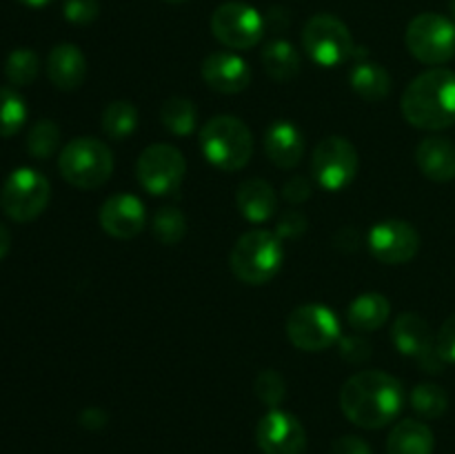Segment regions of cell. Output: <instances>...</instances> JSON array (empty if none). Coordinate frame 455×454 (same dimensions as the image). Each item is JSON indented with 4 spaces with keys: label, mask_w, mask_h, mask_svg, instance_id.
Returning a JSON list of instances; mask_svg holds the SVG:
<instances>
[{
    "label": "cell",
    "mask_w": 455,
    "mask_h": 454,
    "mask_svg": "<svg viewBox=\"0 0 455 454\" xmlns=\"http://www.w3.org/2000/svg\"><path fill=\"white\" fill-rule=\"evenodd\" d=\"M287 336L298 350L324 352L340 341V320L327 305L309 303L289 314Z\"/></svg>",
    "instance_id": "cell-9"
},
{
    "label": "cell",
    "mask_w": 455,
    "mask_h": 454,
    "mask_svg": "<svg viewBox=\"0 0 455 454\" xmlns=\"http://www.w3.org/2000/svg\"><path fill=\"white\" fill-rule=\"evenodd\" d=\"M391 338L394 345L398 347L400 354L413 356L427 372L438 374L443 369L444 361L440 359L435 350V338L431 334L429 323L416 312H404L394 320L391 328Z\"/></svg>",
    "instance_id": "cell-14"
},
{
    "label": "cell",
    "mask_w": 455,
    "mask_h": 454,
    "mask_svg": "<svg viewBox=\"0 0 455 454\" xmlns=\"http://www.w3.org/2000/svg\"><path fill=\"white\" fill-rule=\"evenodd\" d=\"M58 169L69 185L78 190H96L114 174V154L93 136H78L62 147Z\"/></svg>",
    "instance_id": "cell-5"
},
{
    "label": "cell",
    "mask_w": 455,
    "mask_h": 454,
    "mask_svg": "<svg viewBox=\"0 0 455 454\" xmlns=\"http://www.w3.org/2000/svg\"><path fill=\"white\" fill-rule=\"evenodd\" d=\"M18 3H22V4H27V7H47L49 3H52V0H18Z\"/></svg>",
    "instance_id": "cell-42"
},
{
    "label": "cell",
    "mask_w": 455,
    "mask_h": 454,
    "mask_svg": "<svg viewBox=\"0 0 455 454\" xmlns=\"http://www.w3.org/2000/svg\"><path fill=\"white\" fill-rule=\"evenodd\" d=\"M167 3H173V4H182V3H189V0H167Z\"/></svg>",
    "instance_id": "cell-44"
},
{
    "label": "cell",
    "mask_w": 455,
    "mask_h": 454,
    "mask_svg": "<svg viewBox=\"0 0 455 454\" xmlns=\"http://www.w3.org/2000/svg\"><path fill=\"white\" fill-rule=\"evenodd\" d=\"M391 303L380 292H364L351 301L347 320L355 332H376L389 320Z\"/></svg>",
    "instance_id": "cell-23"
},
{
    "label": "cell",
    "mask_w": 455,
    "mask_h": 454,
    "mask_svg": "<svg viewBox=\"0 0 455 454\" xmlns=\"http://www.w3.org/2000/svg\"><path fill=\"white\" fill-rule=\"evenodd\" d=\"M265 154L275 167L293 169L305 154V138L291 120H274L265 132Z\"/></svg>",
    "instance_id": "cell-18"
},
{
    "label": "cell",
    "mask_w": 455,
    "mask_h": 454,
    "mask_svg": "<svg viewBox=\"0 0 455 454\" xmlns=\"http://www.w3.org/2000/svg\"><path fill=\"white\" fill-rule=\"evenodd\" d=\"M151 234L163 245H176L187 234V218L178 207L164 205L151 218Z\"/></svg>",
    "instance_id": "cell-28"
},
{
    "label": "cell",
    "mask_w": 455,
    "mask_h": 454,
    "mask_svg": "<svg viewBox=\"0 0 455 454\" xmlns=\"http://www.w3.org/2000/svg\"><path fill=\"white\" fill-rule=\"evenodd\" d=\"M138 182L154 196H167L180 187L187 174L185 156L167 142L149 145L136 163Z\"/></svg>",
    "instance_id": "cell-12"
},
{
    "label": "cell",
    "mask_w": 455,
    "mask_h": 454,
    "mask_svg": "<svg viewBox=\"0 0 455 454\" xmlns=\"http://www.w3.org/2000/svg\"><path fill=\"white\" fill-rule=\"evenodd\" d=\"M449 9H451V16L455 18V0H451V3H449Z\"/></svg>",
    "instance_id": "cell-43"
},
{
    "label": "cell",
    "mask_w": 455,
    "mask_h": 454,
    "mask_svg": "<svg viewBox=\"0 0 455 454\" xmlns=\"http://www.w3.org/2000/svg\"><path fill=\"white\" fill-rule=\"evenodd\" d=\"M309 227V221H307L305 214L300 209H287L283 212V216L278 218V225H275V234L280 239H298L302 236Z\"/></svg>",
    "instance_id": "cell-35"
},
{
    "label": "cell",
    "mask_w": 455,
    "mask_h": 454,
    "mask_svg": "<svg viewBox=\"0 0 455 454\" xmlns=\"http://www.w3.org/2000/svg\"><path fill=\"white\" fill-rule=\"evenodd\" d=\"M98 221L102 230L114 239H136L147 225L145 203L133 194H114L102 203Z\"/></svg>",
    "instance_id": "cell-16"
},
{
    "label": "cell",
    "mask_w": 455,
    "mask_h": 454,
    "mask_svg": "<svg viewBox=\"0 0 455 454\" xmlns=\"http://www.w3.org/2000/svg\"><path fill=\"white\" fill-rule=\"evenodd\" d=\"M404 405V387L394 374L380 369H363L347 378L340 390L342 414L364 430L389 426Z\"/></svg>",
    "instance_id": "cell-1"
},
{
    "label": "cell",
    "mask_w": 455,
    "mask_h": 454,
    "mask_svg": "<svg viewBox=\"0 0 455 454\" xmlns=\"http://www.w3.org/2000/svg\"><path fill=\"white\" fill-rule=\"evenodd\" d=\"M58 145H60V127L49 118L38 120L27 134V151L38 160H47L49 156L56 154Z\"/></svg>",
    "instance_id": "cell-32"
},
{
    "label": "cell",
    "mask_w": 455,
    "mask_h": 454,
    "mask_svg": "<svg viewBox=\"0 0 455 454\" xmlns=\"http://www.w3.org/2000/svg\"><path fill=\"white\" fill-rule=\"evenodd\" d=\"M416 163L429 181L449 182L455 178V145L447 138L429 136L418 145Z\"/></svg>",
    "instance_id": "cell-20"
},
{
    "label": "cell",
    "mask_w": 455,
    "mask_h": 454,
    "mask_svg": "<svg viewBox=\"0 0 455 454\" xmlns=\"http://www.w3.org/2000/svg\"><path fill=\"white\" fill-rule=\"evenodd\" d=\"M283 196H284V200H287V203H291V205L305 203V200L311 196L309 178L291 176L287 182H284Z\"/></svg>",
    "instance_id": "cell-38"
},
{
    "label": "cell",
    "mask_w": 455,
    "mask_h": 454,
    "mask_svg": "<svg viewBox=\"0 0 455 454\" xmlns=\"http://www.w3.org/2000/svg\"><path fill=\"white\" fill-rule=\"evenodd\" d=\"M27 120V105L12 87H0V136L9 138L22 129Z\"/></svg>",
    "instance_id": "cell-30"
},
{
    "label": "cell",
    "mask_w": 455,
    "mask_h": 454,
    "mask_svg": "<svg viewBox=\"0 0 455 454\" xmlns=\"http://www.w3.org/2000/svg\"><path fill=\"white\" fill-rule=\"evenodd\" d=\"M311 174L323 190H347L358 174V151L354 142L345 136L324 138L311 156Z\"/></svg>",
    "instance_id": "cell-10"
},
{
    "label": "cell",
    "mask_w": 455,
    "mask_h": 454,
    "mask_svg": "<svg viewBox=\"0 0 455 454\" xmlns=\"http://www.w3.org/2000/svg\"><path fill=\"white\" fill-rule=\"evenodd\" d=\"M52 185L47 178L31 167L13 169L0 191V207L12 221L29 223L47 209Z\"/></svg>",
    "instance_id": "cell-7"
},
{
    "label": "cell",
    "mask_w": 455,
    "mask_h": 454,
    "mask_svg": "<svg viewBox=\"0 0 455 454\" xmlns=\"http://www.w3.org/2000/svg\"><path fill=\"white\" fill-rule=\"evenodd\" d=\"M256 441L262 454H305L307 432L302 423L284 409H269L258 421Z\"/></svg>",
    "instance_id": "cell-15"
},
{
    "label": "cell",
    "mask_w": 455,
    "mask_h": 454,
    "mask_svg": "<svg viewBox=\"0 0 455 454\" xmlns=\"http://www.w3.org/2000/svg\"><path fill=\"white\" fill-rule=\"evenodd\" d=\"M38 69V56L27 47L13 49L7 56V61H4V76H7V80L13 87H27V85L34 83Z\"/></svg>",
    "instance_id": "cell-31"
},
{
    "label": "cell",
    "mask_w": 455,
    "mask_h": 454,
    "mask_svg": "<svg viewBox=\"0 0 455 454\" xmlns=\"http://www.w3.org/2000/svg\"><path fill=\"white\" fill-rule=\"evenodd\" d=\"M138 127V107L132 101H111L102 111V132L111 141H127Z\"/></svg>",
    "instance_id": "cell-26"
},
{
    "label": "cell",
    "mask_w": 455,
    "mask_h": 454,
    "mask_svg": "<svg viewBox=\"0 0 455 454\" xmlns=\"http://www.w3.org/2000/svg\"><path fill=\"white\" fill-rule=\"evenodd\" d=\"M369 252L376 261L385 265H403L416 258L420 249V234L416 227L407 221H380L369 231Z\"/></svg>",
    "instance_id": "cell-13"
},
{
    "label": "cell",
    "mask_w": 455,
    "mask_h": 454,
    "mask_svg": "<svg viewBox=\"0 0 455 454\" xmlns=\"http://www.w3.org/2000/svg\"><path fill=\"white\" fill-rule=\"evenodd\" d=\"M400 109L418 129H447L455 125V71L434 67L407 85Z\"/></svg>",
    "instance_id": "cell-2"
},
{
    "label": "cell",
    "mask_w": 455,
    "mask_h": 454,
    "mask_svg": "<svg viewBox=\"0 0 455 454\" xmlns=\"http://www.w3.org/2000/svg\"><path fill=\"white\" fill-rule=\"evenodd\" d=\"M80 423L89 430H100L102 426H107V414L98 408H89L84 409L83 417H80Z\"/></svg>",
    "instance_id": "cell-40"
},
{
    "label": "cell",
    "mask_w": 455,
    "mask_h": 454,
    "mask_svg": "<svg viewBox=\"0 0 455 454\" xmlns=\"http://www.w3.org/2000/svg\"><path fill=\"white\" fill-rule=\"evenodd\" d=\"M198 138L207 163L222 172H240L253 156L251 129L235 116H213L203 125Z\"/></svg>",
    "instance_id": "cell-3"
},
{
    "label": "cell",
    "mask_w": 455,
    "mask_h": 454,
    "mask_svg": "<svg viewBox=\"0 0 455 454\" xmlns=\"http://www.w3.org/2000/svg\"><path fill=\"white\" fill-rule=\"evenodd\" d=\"M9 247H12V234H9L7 227L0 223V261H3L4 256H7Z\"/></svg>",
    "instance_id": "cell-41"
},
{
    "label": "cell",
    "mask_w": 455,
    "mask_h": 454,
    "mask_svg": "<svg viewBox=\"0 0 455 454\" xmlns=\"http://www.w3.org/2000/svg\"><path fill=\"white\" fill-rule=\"evenodd\" d=\"M262 65L265 71L278 83H289L300 74V53L289 40H269L262 49Z\"/></svg>",
    "instance_id": "cell-25"
},
{
    "label": "cell",
    "mask_w": 455,
    "mask_h": 454,
    "mask_svg": "<svg viewBox=\"0 0 455 454\" xmlns=\"http://www.w3.org/2000/svg\"><path fill=\"white\" fill-rule=\"evenodd\" d=\"M284 261L283 240L275 231H244L229 254V267L247 285H265L278 276Z\"/></svg>",
    "instance_id": "cell-4"
},
{
    "label": "cell",
    "mask_w": 455,
    "mask_h": 454,
    "mask_svg": "<svg viewBox=\"0 0 455 454\" xmlns=\"http://www.w3.org/2000/svg\"><path fill=\"white\" fill-rule=\"evenodd\" d=\"M340 354L347 363L363 365L371 359V345L363 336H340Z\"/></svg>",
    "instance_id": "cell-36"
},
{
    "label": "cell",
    "mask_w": 455,
    "mask_h": 454,
    "mask_svg": "<svg viewBox=\"0 0 455 454\" xmlns=\"http://www.w3.org/2000/svg\"><path fill=\"white\" fill-rule=\"evenodd\" d=\"M435 350L444 363H455V314L449 316L435 336Z\"/></svg>",
    "instance_id": "cell-37"
},
{
    "label": "cell",
    "mask_w": 455,
    "mask_h": 454,
    "mask_svg": "<svg viewBox=\"0 0 455 454\" xmlns=\"http://www.w3.org/2000/svg\"><path fill=\"white\" fill-rule=\"evenodd\" d=\"M203 80L218 93H240L249 87L251 69L231 52H213L203 61Z\"/></svg>",
    "instance_id": "cell-17"
},
{
    "label": "cell",
    "mask_w": 455,
    "mask_h": 454,
    "mask_svg": "<svg viewBox=\"0 0 455 454\" xmlns=\"http://www.w3.org/2000/svg\"><path fill=\"white\" fill-rule=\"evenodd\" d=\"M302 47L315 65L329 69L354 56V36L340 18L318 13L309 18L302 29Z\"/></svg>",
    "instance_id": "cell-8"
},
{
    "label": "cell",
    "mask_w": 455,
    "mask_h": 454,
    "mask_svg": "<svg viewBox=\"0 0 455 454\" xmlns=\"http://www.w3.org/2000/svg\"><path fill=\"white\" fill-rule=\"evenodd\" d=\"M435 436L427 423L404 418L387 439V454H434Z\"/></svg>",
    "instance_id": "cell-22"
},
{
    "label": "cell",
    "mask_w": 455,
    "mask_h": 454,
    "mask_svg": "<svg viewBox=\"0 0 455 454\" xmlns=\"http://www.w3.org/2000/svg\"><path fill=\"white\" fill-rule=\"evenodd\" d=\"M411 408L420 414L422 418H440L449 408V396L435 383H420L409 394Z\"/></svg>",
    "instance_id": "cell-29"
},
{
    "label": "cell",
    "mask_w": 455,
    "mask_h": 454,
    "mask_svg": "<svg viewBox=\"0 0 455 454\" xmlns=\"http://www.w3.org/2000/svg\"><path fill=\"white\" fill-rule=\"evenodd\" d=\"M351 89L364 102H380L391 92V76L378 62H358L349 74Z\"/></svg>",
    "instance_id": "cell-24"
},
{
    "label": "cell",
    "mask_w": 455,
    "mask_h": 454,
    "mask_svg": "<svg viewBox=\"0 0 455 454\" xmlns=\"http://www.w3.org/2000/svg\"><path fill=\"white\" fill-rule=\"evenodd\" d=\"M331 454H371V448L367 445V441L360 439V436H340V439L333 443Z\"/></svg>",
    "instance_id": "cell-39"
},
{
    "label": "cell",
    "mask_w": 455,
    "mask_h": 454,
    "mask_svg": "<svg viewBox=\"0 0 455 454\" xmlns=\"http://www.w3.org/2000/svg\"><path fill=\"white\" fill-rule=\"evenodd\" d=\"M100 13V3L98 0H65L62 3V16L71 25H92Z\"/></svg>",
    "instance_id": "cell-34"
},
{
    "label": "cell",
    "mask_w": 455,
    "mask_h": 454,
    "mask_svg": "<svg viewBox=\"0 0 455 454\" xmlns=\"http://www.w3.org/2000/svg\"><path fill=\"white\" fill-rule=\"evenodd\" d=\"M240 214L251 223H265L278 212V196L265 178H247L235 191Z\"/></svg>",
    "instance_id": "cell-21"
},
{
    "label": "cell",
    "mask_w": 455,
    "mask_h": 454,
    "mask_svg": "<svg viewBox=\"0 0 455 454\" xmlns=\"http://www.w3.org/2000/svg\"><path fill=\"white\" fill-rule=\"evenodd\" d=\"M160 120L167 127V132L176 134V136H189L196 129L198 111H196V105L189 98L172 96L160 107Z\"/></svg>",
    "instance_id": "cell-27"
},
{
    "label": "cell",
    "mask_w": 455,
    "mask_h": 454,
    "mask_svg": "<svg viewBox=\"0 0 455 454\" xmlns=\"http://www.w3.org/2000/svg\"><path fill=\"white\" fill-rule=\"evenodd\" d=\"M256 394L258 399L265 405H269L271 409L278 408L284 401L287 394V387H284V378L280 377L275 369H262L256 378Z\"/></svg>",
    "instance_id": "cell-33"
},
{
    "label": "cell",
    "mask_w": 455,
    "mask_h": 454,
    "mask_svg": "<svg viewBox=\"0 0 455 454\" xmlns=\"http://www.w3.org/2000/svg\"><path fill=\"white\" fill-rule=\"evenodd\" d=\"M404 43L416 61L431 67L444 65L455 56V22L443 13H420L409 22Z\"/></svg>",
    "instance_id": "cell-6"
},
{
    "label": "cell",
    "mask_w": 455,
    "mask_h": 454,
    "mask_svg": "<svg viewBox=\"0 0 455 454\" xmlns=\"http://www.w3.org/2000/svg\"><path fill=\"white\" fill-rule=\"evenodd\" d=\"M47 76L62 92H74L84 83L87 58L76 45L60 43L52 49L47 58Z\"/></svg>",
    "instance_id": "cell-19"
},
{
    "label": "cell",
    "mask_w": 455,
    "mask_h": 454,
    "mask_svg": "<svg viewBox=\"0 0 455 454\" xmlns=\"http://www.w3.org/2000/svg\"><path fill=\"white\" fill-rule=\"evenodd\" d=\"M212 34L229 49H251L265 36V18L247 3H222L212 13Z\"/></svg>",
    "instance_id": "cell-11"
}]
</instances>
